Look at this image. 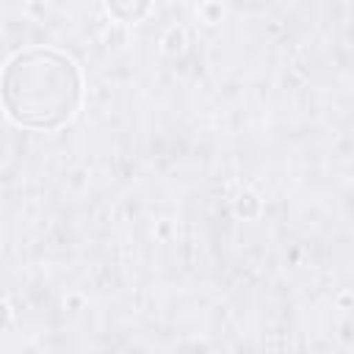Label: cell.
Masks as SVG:
<instances>
[{
	"instance_id": "obj_1",
	"label": "cell",
	"mask_w": 354,
	"mask_h": 354,
	"mask_svg": "<svg viewBox=\"0 0 354 354\" xmlns=\"http://www.w3.org/2000/svg\"><path fill=\"white\" fill-rule=\"evenodd\" d=\"M77 80L69 61L47 53L17 55L6 72V105L17 122L55 124L72 113Z\"/></svg>"
}]
</instances>
